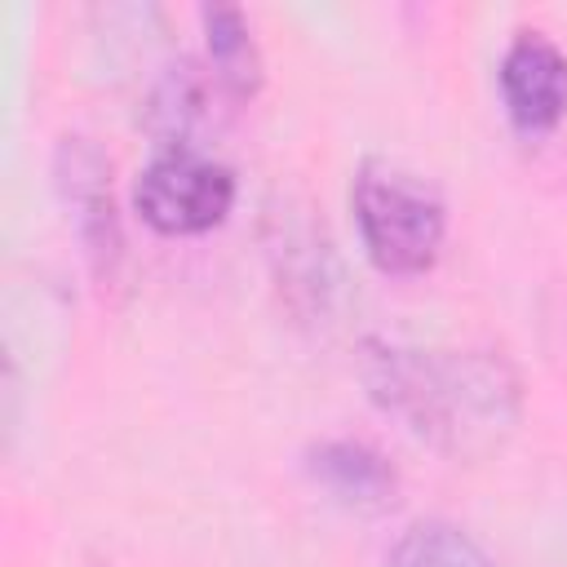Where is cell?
I'll return each instance as SVG.
<instances>
[{
	"label": "cell",
	"instance_id": "obj_1",
	"mask_svg": "<svg viewBox=\"0 0 567 567\" xmlns=\"http://www.w3.org/2000/svg\"><path fill=\"white\" fill-rule=\"evenodd\" d=\"M372 399L443 456H487L518 425V377L496 350L456 346H390L363 350Z\"/></svg>",
	"mask_w": 567,
	"mask_h": 567
},
{
	"label": "cell",
	"instance_id": "obj_2",
	"mask_svg": "<svg viewBox=\"0 0 567 567\" xmlns=\"http://www.w3.org/2000/svg\"><path fill=\"white\" fill-rule=\"evenodd\" d=\"M350 208L368 257L385 275H425L439 261L447 235V208L439 190L416 173L385 159H368L354 173Z\"/></svg>",
	"mask_w": 567,
	"mask_h": 567
},
{
	"label": "cell",
	"instance_id": "obj_3",
	"mask_svg": "<svg viewBox=\"0 0 567 567\" xmlns=\"http://www.w3.org/2000/svg\"><path fill=\"white\" fill-rule=\"evenodd\" d=\"M133 204L159 235H204L235 204V173L199 146H159L137 173Z\"/></svg>",
	"mask_w": 567,
	"mask_h": 567
},
{
	"label": "cell",
	"instance_id": "obj_4",
	"mask_svg": "<svg viewBox=\"0 0 567 567\" xmlns=\"http://www.w3.org/2000/svg\"><path fill=\"white\" fill-rule=\"evenodd\" d=\"M496 80L514 128L549 133L567 115V53L545 31H518L501 53Z\"/></svg>",
	"mask_w": 567,
	"mask_h": 567
},
{
	"label": "cell",
	"instance_id": "obj_5",
	"mask_svg": "<svg viewBox=\"0 0 567 567\" xmlns=\"http://www.w3.org/2000/svg\"><path fill=\"white\" fill-rule=\"evenodd\" d=\"M306 470L332 501H341L346 509H359V514H381L399 496V474L390 470V461L359 439L315 443L306 456Z\"/></svg>",
	"mask_w": 567,
	"mask_h": 567
},
{
	"label": "cell",
	"instance_id": "obj_6",
	"mask_svg": "<svg viewBox=\"0 0 567 567\" xmlns=\"http://www.w3.org/2000/svg\"><path fill=\"white\" fill-rule=\"evenodd\" d=\"M58 173L62 190L75 208V226L89 244V257L97 261V275H111L120 261V226H115V204H111V168L102 155L84 142H62L58 151Z\"/></svg>",
	"mask_w": 567,
	"mask_h": 567
},
{
	"label": "cell",
	"instance_id": "obj_7",
	"mask_svg": "<svg viewBox=\"0 0 567 567\" xmlns=\"http://www.w3.org/2000/svg\"><path fill=\"white\" fill-rule=\"evenodd\" d=\"M279 226V239H275V261H279V284L288 292V301L301 310V315H323L337 297V257H332V244L323 239V230L306 217H284L275 213L270 217Z\"/></svg>",
	"mask_w": 567,
	"mask_h": 567
},
{
	"label": "cell",
	"instance_id": "obj_8",
	"mask_svg": "<svg viewBox=\"0 0 567 567\" xmlns=\"http://www.w3.org/2000/svg\"><path fill=\"white\" fill-rule=\"evenodd\" d=\"M204 35H208L213 80H221V89L235 102L252 97L261 84V53L252 44L248 18L235 4H213V9H204Z\"/></svg>",
	"mask_w": 567,
	"mask_h": 567
},
{
	"label": "cell",
	"instance_id": "obj_9",
	"mask_svg": "<svg viewBox=\"0 0 567 567\" xmlns=\"http://www.w3.org/2000/svg\"><path fill=\"white\" fill-rule=\"evenodd\" d=\"M390 567H496L478 540H470L456 523L443 518H421L412 523L394 549H390Z\"/></svg>",
	"mask_w": 567,
	"mask_h": 567
}]
</instances>
